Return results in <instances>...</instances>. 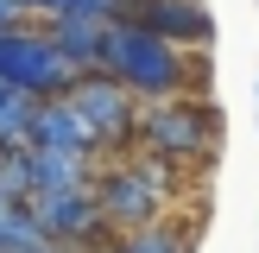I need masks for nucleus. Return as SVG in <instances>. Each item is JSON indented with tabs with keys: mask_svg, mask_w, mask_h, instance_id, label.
Listing matches in <instances>:
<instances>
[{
	"mask_svg": "<svg viewBox=\"0 0 259 253\" xmlns=\"http://www.w3.org/2000/svg\"><path fill=\"white\" fill-rule=\"evenodd\" d=\"M101 70L120 76L139 101H171L196 82V57H184V45L164 32H152L146 19L120 13L108 25V51H101Z\"/></svg>",
	"mask_w": 259,
	"mask_h": 253,
	"instance_id": "obj_1",
	"label": "nucleus"
},
{
	"mask_svg": "<svg viewBox=\"0 0 259 253\" xmlns=\"http://www.w3.org/2000/svg\"><path fill=\"white\" fill-rule=\"evenodd\" d=\"M215 139H222V120H215L209 101H190V95H171V101H152L139 114V146L164 164H202L215 158Z\"/></svg>",
	"mask_w": 259,
	"mask_h": 253,
	"instance_id": "obj_2",
	"label": "nucleus"
},
{
	"mask_svg": "<svg viewBox=\"0 0 259 253\" xmlns=\"http://www.w3.org/2000/svg\"><path fill=\"white\" fill-rule=\"evenodd\" d=\"M95 196H101V215H108L114 234H133V228L158 222L164 196H171V164L164 158H146V164H108L95 177Z\"/></svg>",
	"mask_w": 259,
	"mask_h": 253,
	"instance_id": "obj_3",
	"label": "nucleus"
},
{
	"mask_svg": "<svg viewBox=\"0 0 259 253\" xmlns=\"http://www.w3.org/2000/svg\"><path fill=\"white\" fill-rule=\"evenodd\" d=\"M0 76L13 89H32V95H70V82L82 70L63 57V45L51 32L19 19V25H0Z\"/></svg>",
	"mask_w": 259,
	"mask_h": 253,
	"instance_id": "obj_4",
	"label": "nucleus"
},
{
	"mask_svg": "<svg viewBox=\"0 0 259 253\" xmlns=\"http://www.w3.org/2000/svg\"><path fill=\"white\" fill-rule=\"evenodd\" d=\"M32 215L63 253H89L108 240V215H101L95 184H70V190H32Z\"/></svg>",
	"mask_w": 259,
	"mask_h": 253,
	"instance_id": "obj_5",
	"label": "nucleus"
},
{
	"mask_svg": "<svg viewBox=\"0 0 259 253\" xmlns=\"http://www.w3.org/2000/svg\"><path fill=\"white\" fill-rule=\"evenodd\" d=\"M70 101L95 120L101 146H126V139H139V95L120 82V76H108V70H82V76L70 82Z\"/></svg>",
	"mask_w": 259,
	"mask_h": 253,
	"instance_id": "obj_6",
	"label": "nucleus"
},
{
	"mask_svg": "<svg viewBox=\"0 0 259 253\" xmlns=\"http://www.w3.org/2000/svg\"><path fill=\"white\" fill-rule=\"evenodd\" d=\"M32 146H57V152H101V133L70 95H45L38 101V126H32Z\"/></svg>",
	"mask_w": 259,
	"mask_h": 253,
	"instance_id": "obj_7",
	"label": "nucleus"
},
{
	"mask_svg": "<svg viewBox=\"0 0 259 253\" xmlns=\"http://www.w3.org/2000/svg\"><path fill=\"white\" fill-rule=\"evenodd\" d=\"M133 19H146L152 32L177 38V45H209L215 38V19L202 0H133Z\"/></svg>",
	"mask_w": 259,
	"mask_h": 253,
	"instance_id": "obj_8",
	"label": "nucleus"
},
{
	"mask_svg": "<svg viewBox=\"0 0 259 253\" xmlns=\"http://www.w3.org/2000/svg\"><path fill=\"white\" fill-rule=\"evenodd\" d=\"M108 25H114V19H95V13H51V25H45V32L63 45V57H70L76 70H101Z\"/></svg>",
	"mask_w": 259,
	"mask_h": 253,
	"instance_id": "obj_9",
	"label": "nucleus"
},
{
	"mask_svg": "<svg viewBox=\"0 0 259 253\" xmlns=\"http://www.w3.org/2000/svg\"><path fill=\"white\" fill-rule=\"evenodd\" d=\"M0 253H63L57 240L38 228L32 196H7V190H0Z\"/></svg>",
	"mask_w": 259,
	"mask_h": 253,
	"instance_id": "obj_10",
	"label": "nucleus"
},
{
	"mask_svg": "<svg viewBox=\"0 0 259 253\" xmlns=\"http://www.w3.org/2000/svg\"><path fill=\"white\" fill-rule=\"evenodd\" d=\"M70 184H95V171H89V152L32 146V190H70Z\"/></svg>",
	"mask_w": 259,
	"mask_h": 253,
	"instance_id": "obj_11",
	"label": "nucleus"
},
{
	"mask_svg": "<svg viewBox=\"0 0 259 253\" xmlns=\"http://www.w3.org/2000/svg\"><path fill=\"white\" fill-rule=\"evenodd\" d=\"M38 101L32 89H0V146H32V126H38Z\"/></svg>",
	"mask_w": 259,
	"mask_h": 253,
	"instance_id": "obj_12",
	"label": "nucleus"
},
{
	"mask_svg": "<svg viewBox=\"0 0 259 253\" xmlns=\"http://www.w3.org/2000/svg\"><path fill=\"white\" fill-rule=\"evenodd\" d=\"M120 247H126V253H196V247H190V234H177L171 222L133 228V234H120Z\"/></svg>",
	"mask_w": 259,
	"mask_h": 253,
	"instance_id": "obj_13",
	"label": "nucleus"
},
{
	"mask_svg": "<svg viewBox=\"0 0 259 253\" xmlns=\"http://www.w3.org/2000/svg\"><path fill=\"white\" fill-rule=\"evenodd\" d=\"M25 19V7H19V0H0V25H19Z\"/></svg>",
	"mask_w": 259,
	"mask_h": 253,
	"instance_id": "obj_14",
	"label": "nucleus"
},
{
	"mask_svg": "<svg viewBox=\"0 0 259 253\" xmlns=\"http://www.w3.org/2000/svg\"><path fill=\"white\" fill-rule=\"evenodd\" d=\"M89 253H126V247H120V240H101V247H89Z\"/></svg>",
	"mask_w": 259,
	"mask_h": 253,
	"instance_id": "obj_15",
	"label": "nucleus"
},
{
	"mask_svg": "<svg viewBox=\"0 0 259 253\" xmlns=\"http://www.w3.org/2000/svg\"><path fill=\"white\" fill-rule=\"evenodd\" d=\"M0 89H7V76H0Z\"/></svg>",
	"mask_w": 259,
	"mask_h": 253,
	"instance_id": "obj_16",
	"label": "nucleus"
}]
</instances>
